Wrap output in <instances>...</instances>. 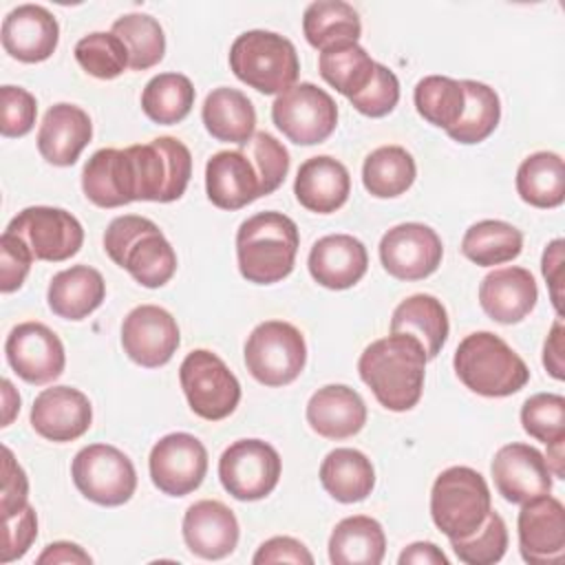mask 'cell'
<instances>
[{
    "label": "cell",
    "mask_w": 565,
    "mask_h": 565,
    "mask_svg": "<svg viewBox=\"0 0 565 565\" xmlns=\"http://www.w3.org/2000/svg\"><path fill=\"white\" fill-rule=\"evenodd\" d=\"M490 510L492 497L481 472L450 466L437 475L430 490V516L448 539H466L477 532Z\"/></svg>",
    "instance_id": "6"
},
{
    "label": "cell",
    "mask_w": 565,
    "mask_h": 565,
    "mask_svg": "<svg viewBox=\"0 0 565 565\" xmlns=\"http://www.w3.org/2000/svg\"><path fill=\"white\" fill-rule=\"evenodd\" d=\"M318 71L329 86L351 99L369 86L375 62L358 42H342L320 51Z\"/></svg>",
    "instance_id": "39"
},
{
    "label": "cell",
    "mask_w": 565,
    "mask_h": 565,
    "mask_svg": "<svg viewBox=\"0 0 565 565\" xmlns=\"http://www.w3.org/2000/svg\"><path fill=\"white\" fill-rule=\"evenodd\" d=\"M448 331L450 324L446 307L430 294L408 296L395 307L391 318V333H408L417 338L428 360L439 355L448 340Z\"/></svg>",
    "instance_id": "32"
},
{
    "label": "cell",
    "mask_w": 565,
    "mask_h": 565,
    "mask_svg": "<svg viewBox=\"0 0 565 565\" xmlns=\"http://www.w3.org/2000/svg\"><path fill=\"white\" fill-rule=\"evenodd\" d=\"M254 565H269V563H296V565H313L311 552L291 536H274L267 539L252 558Z\"/></svg>",
    "instance_id": "53"
},
{
    "label": "cell",
    "mask_w": 565,
    "mask_h": 565,
    "mask_svg": "<svg viewBox=\"0 0 565 565\" xmlns=\"http://www.w3.org/2000/svg\"><path fill=\"white\" fill-rule=\"evenodd\" d=\"M386 536L380 521L355 514L342 519L329 536V561L333 565H380Z\"/></svg>",
    "instance_id": "33"
},
{
    "label": "cell",
    "mask_w": 565,
    "mask_h": 565,
    "mask_svg": "<svg viewBox=\"0 0 565 565\" xmlns=\"http://www.w3.org/2000/svg\"><path fill=\"white\" fill-rule=\"evenodd\" d=\"M444 245L424 223H399L380 241L382 267L397 280H422L441 265Z\"/></svg>",
    "instance_id": "15"
},
{
    "label": "cell",
    "mask_w": 565,
    "mask_h": 565,
    "mask_svg": "<svg viewBox=\"0 0 565 565\" xmlns=\"http://www.w3.org/2000/svg\"><path fill=\"white\" fill-rule=\"evenodd\" d=\"M245 366L265 386L291 384L307 364L302 333L285 320H265L245 342Z\"/></svg>",
    "instance_id": "8"
},
{
    "label": "cell",
    "mask_w": 565,
    "mask_h": 565,
    "mask_svg": "<svg viewBox=\"0 0 565 565\" xmlns=\"http://www.w3.org/2000/svg\"><path fill=\"white\" fill-rule=\"evenodd\" d=\"M417 113L433 126L444 128L446 132L455 128L466 108L463 84L446 75H426L417 82L415 93Z\"/></svg>",
    "instance_id": "41"
},
{
    "label": "cell",
    "mask_w": 565,
    "mask_h": 565,
    "mask_svg": "<svg viewBox=\"0 0 565 565\" xmlns=\"http://www.w3.org/2000/svg\"><path fill=\"white\" fill-rule=\"evenodd\" d=\"M2 49L18 62L35 64L49 60L60 42L55 15L40 4H20L2 20Z\"/></svg>",
    "instance_id": "21"
},
{
    "label": "cell",
    "mask_w": 565,
    "mask_h": 565,
    "mask_svg": "<svg viewBox=\"0 0 565 565\" xmlns=\"http://www.w3.org/2000/svg\"><path fill=\"white\" fill-rule=\"evenodd\" d=\"M302 33L313 49L324 51L342 42H358L362 22L349 2L316 0L302 13Z\"/></svg>",
    "instance_id": "36"
},
{
    "label": "cell",
    "mask_w": 565,
    "mask_h": 565,
    "mask_svg": "<svg viewBox=\"0 0 565 565\" xmlns=\"http://www.w3.org/2000/svg\"><path fill=\"white\" fill-rule=\"evenodd\" d=\"M241 150L249 157L258 181H260V194L276 192L287 172H289V152L287 148L269 132H254V137L241 146Z\"/></svg>",
    "instance_id": "47"
},
{
    "label": "cell",
    "mask_w": 565,
    "mask_h": 565,
    "mask_svg": "<svg viewBox=\"0 0 565 565\" xmlns=\"http://www.w3.org/2000/svg\"><path fill=\"white\" fill-rule=\"evenodd\" d=\"M82 190L97 207H121L135 201L130 157L117 148L93 152L82 170Z\"/></svg>",
    "instance_id": "29"
},
{
    "label": "cell",
    "mask_w": 565,
    "mask_h": 565,
    "mask_svg": "<svg viewBox=\"0 0 565 565\" xmlns=\"http://www.w3.org/2000/svg\"><path fill=\"white\" fill-rule=\"evenodd\" d=\"M205 192L221 210H241L263 196L258 174L243 150H221L207 159Z\"/></svg>",
    "instance_id": "26"
},
{
    "label": "cell",
    "mask_w": 565,
    "mask_h": 565,
    "mask_svg": "<svg viewBox=\"0 0 565 565\" xmlns=\"http://www.w3.org/2000/svg\"><path fill=\"white\" fill-rule=\"evenodd\" d=\"M93 558L84 552L77 543L71 541H55L44 547L38 556V565H88Z\"/></svg>",
    "instance_id": "56"
},
{
    "label": "cell",
    "mask_w": 565,
    "mask_h": 565,
    "mask_svg": "<svg viewBox=\"0 0 565 565\" xmlns=\"http://www.w3.org/2000/svg\"><path fill=\"white\" fill-rule=\"evenodd\" d=\"M31 263L33 254L26 243L4 230L0 236V291L11 294L20 289L31 269Z\"/></svg>",
    "instance_id": "50"
},
{
    "label": "cell",
    "mask_w": 565,
    "mask_h": 565,
    "mask_svg": "<svg viewBox=\"0 0 565 565\" xmlns=\"http://www.w3.org/2000/svg\"><path fill=\"white\" fill-rule=\"evenodd\" d=\"M466 93V108L455 128L446 135L457 143H479L488 139L501 119V102L494 88L477 79H461Z\"/></svg>",
    "instance_id": "42"
},
{
    "label": "cell",
    "mask_w": 565,
    "mask_h": 565,
    "mask_svg": "<svg viewBox=\"0 0 565 565\" xmlns=\"http://www.w3.org/2000/svg\"><path fill=\"white\" fill-rule=\"evenodd\" d=\"M106 298L104 276L88 265H73L57 271L46 291L49 307L64 320L88 318Z\"/></svg>",
    "instance_id": "30"
},
{
    "label": "cell",
    "mask_w": 565,
    "mask_h": 565,
    "mask_svg": "<svg viewBox=\"0 0 565 565\" xmlns=\"http://www.w3.org/2000/svg\"><path fill=\"white\" fill-rule=\"evenodd\" d=\"M452 366L463 386L483 397L514 395L530 380L523 358L492 331L466 335L455 351Z\"/></svg>",
    "instance_id": "4"
},
{
    "label": "cell",
    "mask_w": 565,
    "mask_h": 565,
    "mask_svg": "<svg viewBox=\"0 0 565 565\" xmlns=\"http://www.w3.org/2000/svg\"><path fill=\"white\" fill-rule=\"evenodd\" d=\"M110 33L126 44L132 71H146L163 60L166 35L159 20L152 15L126 13L113 22Z\"/></svg>",
    "instance_id": "43"
},
{
    "label": "cell",
    "mask_w": 565,
    "mask_h": 565,
    "mask_svg": "<svg viewBox=\"0 0 565 565\" xmlns=\"http://www.w3.org/2000/svg\"><path fill=\"white\" fill-rule=\"evenodd\" d=\"M26 499H29V479L22 466L15 461L13 452L4 446L2 448V497H0L2 519L20 512L29 503Z\"/></svg>",
    "instance_id": "52"
},
{
    "label": "cell",
    "mask_w": 565,
    "mask_h": 565,
    "mask_svg": "<svg viewBox=\"0 0 565 565\" xmlns=\"http://www.w3.org/2000/svg\"><path fill=\"white\" fill-rule=\"evenodd\" d=\"M565 327L561 316L554 320L545 344H543V366L554 380H565Z\"/></svg>",
    "instance_id": "55"
},
{
    "label": "cell",
    "mask_w": 565,
    "mask_h": 565,
    "mask_svg": "<svg viewBox=\"0 0 565 565\" xmlns=\"http://www.w3.org/2000/svg\"><path fill=\"white\" fill-rule=\"evenodd\" d=\"M523 249V234L512 223L486 218L470 225L461 238V254L479 267L514 260Z\"/></svg>",
    "instance_id": "38"
},
{
    "label": "cell",
    "mask_w": 565,
    "mask_h": 565,
    "mask_svg": "<svg viewBox=\"0 0 565 565\" xmlns=\"http://www.w3.org/2000/svg\"><path fill=\"white\" fill-rule=\"evenodd\" d=\"M108 258L124 267L141 287H163L177 271V254L163 232L146 216L124 214L104 232Z\"/></svg>",
    "instance_id": "3"
},
{
    "label": "cell",
    "mask_w": 565,
    "mask_h": 565,
    "mask_svg": "<svg viewBox=\"0 0 565 565\" xmlns=\"http://www.w3.org/2000/svg\"><path fill=\"white\" fill-rule=\"evenodd\" d=\"M194 86L183 73H159L141 93V110L146 117L161 126L183 121L194 106Z\"/></svg>",
    "instance_id": "40"
},
{
    "label": "cell",
    "mask_w": 565,
    "mask_h": 565,
    "mask_svg": "<svg viewBox=\"0 0 565 565\" xmlns=\"http://www.w3.org/2000/svg\"><path fill=\"white\" fill-rule=\"evenodd\" d=\"M415 177V159L402 146H380L362 166V183L375 199H395L404 194L413 185Z\"/></svg>",
    "instance_id": "37"
},
{
    "label": "cell",
    "mask_w": 565,
    "mask_h": 565,
    "mask_svg": "<svg viewBox=\"0 0 565 565\" xmlns=\"http://www.w3.org/2000/svg\"><path fill=\"white\" fill-rule=\"evenodd\" d=\"M0 104H2V121L0 132L2 137H24L31 132L38 115L35 97L20 86H2L0 88Z\"/></svg>",
    "instance_id": "49"
},
{
    "label": "cell",
    "mask_w": 565,
    "mask_h": 565,
    "mask_svg": "<svg viewBox=\"0 0 565 565\" xmlns=\"http://www.w3.org/2000/svg\"><path fill=\"white\" fill-rule=\"evenodd\" d=\"M271 119L289 141L298 146H316L329 139L335 130L338 106L324 88L311 82H300L274 99Z\"/></svg>",
    "instance_id": "11"
},
{
    "label": "cell",
    "mask_w": 565,
    "mask_h": 565,
    "mask_svg": "<svg viewBox=\"0 0 565 565\" xmlns=\"http://www.w3.org/2000/svg\"><path fill=\"white\" fill-rule=\"evenodd\" d=\"M71 477L82 497L106 508L124 505L137 490L130 457L110 444L84 446L73 457Z\"/></svg>",
    "instance_id": "10"
},
{
    "label": "cell",
    "mask_w": 565,
    "mask_h": 565,
    "mask_svg": "<svg viewBox=\"0 0 565 565\" xmlns=\"http://www.w3.org/2000/svg\"><path fill=\"white\" fill-rule=\"evenodd\" d=\"M280 472L278 450L263 439H238L218 459V479L238 501H258L271 494Z\"/></svg>",
    "instance_id": "12"
},
{
    "label": "cell",
    "mask_w": 565,
    "mask_h": 565,
    "mask_svg": "<svg viewBox=\"0 0 565 565\" xmlns=\"http://www.w3.org/2000/svg\"><path fill=\"white\" fill-rule=\"evenodd\" d=\"M563 446H565V439L563 441H554L547 446V455L545 457V463L550 468V472L558 479H565V470H563Z\"/></svg>",
    "instance_id": "59"
},
{
    "label": "cell",
    "mask_w": 565,
    "mask_h": 565,
    "mask_svg": "<svg viewBox=\"0 0 565 565\" xmlns=\"http://www.w3.org/2000/svg\"><path fill=\"white\" fill-rule=\"evenodd\" d=\"M307 424L324 439L353 437L366 424L364 399L347 384H327L309 397Z\"/></svg>",
    "instance_id": "27"
},
{
    "label": "cell",
    "mask_w": 565,
    "mask_h": 565,
    "mask_svg": "<svg viewBox=\"0 0 565 565\" xmlns=\"http://www.w3.org/2000/svg\"><path fill=\"white\" fill-rule=\"evenodd\" d=\"M179 382L194 415L218 422L241 402V384L227 364L207 349L188 353L179 366Z\"/></svg>",
    "instance_id": "9"
},
{
    "label": "cell",
    "mask_w": 565,
    "mask_h": 565,
    "mask_svg": "<svg viewBox=\"0 0 565 565\" xmlns=\"http://www.w3.org/2000/svg\"><path fill=\"white\" fill-rule=\"evenodd\" d=\"M539 289L525 267H501L479 285L481 309L499 324H516L536 307Z\"/></svg>",
    "instance_id": "24"
},
{
    "label": "cell",
    "mask_w": 565,
    "mask_h": 565,
    "mask_svg": "<svg viewBox=\"0 0 565 565\" xmlns=\"http://www.w3.org/2000/svg\"><path fill=\"white\" fill-rule=\"evenodd\" d=\"M232 73L263 95H280L300 75V60L291 40L280 33L254 29L241 33L230 46Z\"/></svg>",
    "instance_id": "5"
},
{
    "label": "cell",
    "mask_w": 565,
    "mask_h": 565,
    "mask_svg": "<svg viewBox=\"0 0 565 565\" xmlns=\"http://www.w3.org/2000/svg\"><path fill=\"white\" fill-rule=\"evenodd\" d=\"M93 137V124L84 108L55 104L46 110L38 130V150L44 161L66 168L73 166Z\"/></svg>",
    "instance_id": "25"
},
{
    "label": "cell",
    "mask_w": 565,
    "mask_h": 565,
    "mask_svg": "<svg viewBox=\"0 0 565 565\" xmlns=\"http://www.w3.org/2000/svg\"><path fill=\"white\" fill-rule=\"evenodd\" d=\"M563 238L552 241L545 252H543V260H541V269L543 276L547 280V289H550V298L552 305L556 309V313H563Z\"/></svg>",
    "instance_id": "54"
},
{
    "label": "cell",
    "mask_w": 565,
    "mask_h": 565,
    "mask_svg": "<svg viewBox=\"0 0 565 565\" xmlns=\"http://www.w3.org/2000/svg\"><path fill=\"white\" fill-rule=\"evenodd\" d=\"M7 232L20 236L35 260L60 263L75 256L84 243L82 223L62 207L33 205L18 212Z\"/></svg>",
    "instance_id": "13"
},
{
    "label": "cell",
    "mask_w": 565,
    "mask_h": 565,
    "mask_svg": "<svg viewBox=\"0 0 565 565\" xmlns=\"http://www.w3.org/2000/svg\"><path fill=\"white\" fill-rule=\"evenodd\" d=\"M516 192L534 207H558L565 201V163L556 152H534L516 170Z\"/></svg>",
    "instance_id": "35"
},
{
    "label": "cell",
    "mask_w": 565,
    "mask_h": 565,
    "mask_svg": "<svg viewBox=\"0 0 565 565\" xmlns=\"http://www.w3.org/2000/svg\"><path fill=\"white\" fill-rule=\"evenodd\" d=\"M450 547L466 565L499 563L508 550V527L499 512L490 510L477 532L466 539H450Z\"/></svg>",
    "instance_id": "45"
},
{
    "label": "cell",
    "mask_w": 565,
    "mask_h": 565,
    "mask_svg": "<svg viewBox=\"0 0 565 565\" xmlns=\"http://www.w3.org/2000/svg\"><path fill=\"white\" fill-rule=\"evenodd\" d=\"M320 483L340 503L364 501L375 486L371 459L355 448H335L320 463Z\"/></svg>",
    "instance_id": "34"
},
{
    "label": "cell",
    "mask_w": 565,
    "mask_h": 565,
    "mask_svg": "<svg viewBox=\"0 0 565 565\" xmlns=\"http://www.w3.org/2000/svg\"><path fill=\"white\" fill-rule=\"evenodd\" d=\"M490 470L497 492L508 503L523 505L536 497L550 494L552 490V472L545 457L530 444L512 441L501 446Z\"/></svg>",
    "instance_id": "18"
},
{
    "label": "cell",
    "mask_w": 565,
    "mask_h": 565,
    "mask_svg": "<svg viewBox=\"0 0 565 565\" xmlns=\"http://www.w3.org/2000/svg\"><path fill=\"white\" fill-rule=\"evenodd\" d=\"M516 527L523 561L532 565L561 563L565 554V510L556 497L543 494L523 503Z\"/></svg>",
    "instance_id": "19"
},
{
    "label": "cell",
    "mask_w": 565,
    "mask_h": 565,
    "mask_svg": "<svg viewBox=\"0 0 565 565\" xmlns=\"http://www.w3.org/2000/svg\"><path fill=\"white\" fill-rule=\"evenodd\" d=\"M183 541L199 558H225L238 545V521L221 501H196L183 514Z\"/></svg>",
    "instance_id": "22"
},
{
    "label": "cell",
    "mask_w": 565,
    "mask_h": 565,
    "mask_svg": "<svg viewBox=\"0 0 565 565\" xmlns=\"http://www.w3.org/2000/svg\"><path fill=\"white\" fill-rule=\"evenodd\" d=\"M132 168L135 199L170 203L183 196L192 177V154L174 137H157L150 143L126 148Z\"/></svg>",
    "instance_id": "7"
},
{
    "label": "cell",
    "mask_w": 565,
    "mask_h": 565,
    "mask_svg": "<svg viewBox=\"0 0 565 565\" xmlns=\"http://www.w3.org/2000/svg\"><path fill=\"white\" fill-rule=\"evenodd\" d=\"M4 532H2V563H11L22 558L38 536V516L35 510L26 503L20 512L4 516Z\"/></svg>",
    "instance_id": "51"
},
{
    "label": "cell",
    "mask_w": 565,
    "mask_h": 565,
    "mask_svg": "<svg viewBox=\"0 0 565 565\" xmlns=\"http://www.w3.org/2000/svg\"><path fill=\"white\" fill-rule=\"evenodd\" d=\"M152 483L168 497L194 492L207 472V450L190 433H170L161 437L148 459Z\"/></svg>",
    "instance_id": "14"
},
{
    "label": "cell",
    "mask_w": 565,
    "mask_h": 565,
    "mask_svg": "<svg viewBox=\"0 0 565 565\" xmlns=\"http://www.w3.org/2000/svg\"><path fill=\"white\" fill-rule=\"evenodd\" d=\"M349 102L358 113L366 117H384L399 102V79L391 68L375 62V71L369 86L362 93L353 95Z\"/></svg>",
    "instance_id": "48"
},
{
    "label": "cell",
    "mask_w": 565,
    "mask_h": 565,
    "mask_svg": "<svg viewBox=\"0 0 565 565\" xmlns=\"http://www.w3.org/2000/svg\"><path fill=\"white\" fill-rule=\"evenodd\" d=\"M523 430L545 446L565 439V397L558 393H536L521 406Z\"/></svg>",
    "instance_id": "46"
},
{
    "label": "cell",
    "mask_w": 565,
    "mask_h": 565,
    "mask_svg": "<svg viewBox=\"0 0 565 565\" xmlns=\"http://www.w3.org/2000/svg\"><path fill=\"white\" fill-rule=\"evenodd\" d=\"M399 565H448L446 554L430 541L411 543L397 558Z\"/></svg>",
    "instance_id": "57"
},
{
    "label": "cell",
    "mask_w": 565,
    "mask_h": 565,
    "mask_svg": "<svg viewBox=\"0 0 565 565\" xmlns=\"http://www.w3.org/2000/svg\"><path fill=\"white\" fill-rule=\"evenodd\" d=\"M179 342V324L163 307L139 305L124 318L121 347L139 366L157 369L168 364L177 353Z\"/></svg>",
    "instance_id": "16"
},
{
    "label": "cell",
    "mask_w": 565,
    "mask_h": 565,
    "mask_svg": "<svg viewBox=\"0 0 565 565\" xmlns=\"http://www.w3.org/2000/svg\"><path fill=\"white\" fill-rule=\"evenodd\" d=\"M300 236L298 225L282 212H258L236 232L238 271L254 285H271L294 269Z\"/></svg>",
    "instance_id": "2"
},
{
    "label": "cell",
    "mask_w": 565,
    "mask_h": 565,
    "mask_svg": "<svg viewBox=\"0 0 565 565\" xmlns=\"http://www.w3.org/2000/svg\"><path fill=\"white\" fill-rule=\"evenodd\" d=\"M351 192V177L342 161L320 154L300 163L294 194L298 203L316 214H331L340 210Z\"/></svg>",
    "instance_id": "28"
},
{
    "label": "cell",
    "mask_w": 565,
    "mask_h": 565,
    "mask_svg": "<svg viewBox=\"0 0 565 565\" xmlns=\"http://www.w3.org/2000/svg\"><path fill=\"white\" fill-rule=\"evenodd\" d=\"M75 60L97 79H115L130 66L126 44L115 33L106 31H95L77 40Z\"/></svg>",
    "instance_id": "44"
},
{
    "label": "cell",
    "mask_w": 565,
    "mask_h": 565,
    "mask_svg": "<svg viewBox=\"0 0 565 565\" xmlns=\"http://www.w3.org/2000/svg\"><path fill=\"white\" fill-rule=\"evenodd\" d=\"M307 265L318 285L340 291L362 280L369 267V254L355 236L329 234L313 243Z\"/></svg>",
    "instance_id": "23"
},
{
    "label": "cell",
    "mask_w": 565,
    "mask_h": 565,
    "mask_svg": "<svg viewBox=\"0 0 565 565\" xmlns=\"http://www.w3.org/2000/svg\"><path fill=\"white\" fill-rule=\"evenodd\" d=\"M2 402H4V417L2 426H9L15 413L20 411V395L13 391V384L9 380H2Z\"/></svg>",
    "instance_id": "58"
},
{
    "label": "cell",
    "mask_w": 565,
    "mask_h": 565,
    "mask_svg": "<svg viewBox=\"0 0 565 565\" xmlns=\"http://www.w3.org/2000/svg\"><path fill=\"white\" fill-rule=\"evenodd\" d=\"M201 119L205 130L216 141L238 146L247 143L254 137L256 128L254 104L247 99L245 93L230 86H218L205 97Z\"/></svg>",
    "instance_id": "31"
},
{
    "label": "cell",
    "mask_w": 565,
    "mask_h": 565,
    "mask_svg": "<svg viewBox=\"0 0 565 565\" xmlns=\"http://www.w3.org/2000/svg\"><path fill=\"white\" fill-rule=\"evenodd\" d=\"M426 362V351L417 338L391 333L362 351L358 371L384 408L404 413L417 406L422 397Z\"/></svg>",
    "instance_id": "1"
},
{
    "label": "cell",
    "mask_w": 565,
    "mask_h": 565,
    "mask_svg": "<svg viewBox=\"0 0 565 565\" xmlns=\"http://www.w3.org/2000/svg\"><path fill=\"white\" fill-rule=\"evenodd\" d=\"M9 366L29 384H49L57 380L66 364L62 340L42 322L15 324L4 342Z\"/></svg>",
    "instance_id": "17"
},
{
    "label": "cell",
    "mask_w": 565,
    "mask_h": 565,
    "mask_svg": "<svg viewBox=\"0 0 565 565\" xmlns=\"http://www.w3.org/2000/svg\"><path fill=\"white\" fill-rule=\"evenodd\" d=\"M93 424V406L88 397L73 386L44 388L31 406L33 430L49 441H73Z\"/></svg>",
    "instance_id": "20"
}]
</instances>
